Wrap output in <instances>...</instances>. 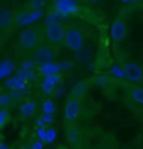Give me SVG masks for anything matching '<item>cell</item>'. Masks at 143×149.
<instances>
[{"instance_id": "obj_31", "label": "cell", "mask_w": 143, "mask_h": 149, "mask_svg": "<svg viewBox=\"0 0 143 149\" xmlns=\"http://www.w3.org/2000/svg\"><path fill=\"white\" fill-rule=\"evenodd\" d=\"M0 2H7V0H0Z\"/></svg>"}, {"instance_id": "obj_6", "label": "cell", "mask_w": 143, "mask_h": 149, "mask_svg": "<svg viewBox=\"0 0 143 149\" xmlns=\"http://www.w3.org/2000/svg\"><path fill=\"white\" fill-rule=\"evenodd\" d=\"M30 60L35 63V66H38V65H42V63H47V61L55 60V52H53V48L50 45H42V47L38 45L32 52Z\"/></svg>"}, {"instance_id": "obj_4", "label": "cell", "mask_w": 143, "mask_h": 149, "mask_svg": "<svg viewBox=\"0 0 143 149\" xmlns=\"http://www.w3.org/2000/svg\"><path fill=\"white\" fill-rule=\"evenodd\" d=\"M42 17H43V8H27L20 15H17V18H13V23H17L18 27L23 28V27H28V25H33Z\"/></svg>"}, {"instance_id": "obj_10", "label": "cell", "mask_w": 143, "mask_h": 149, "mask_svg": "<svg viewBox=\"0 0 143 149\" xmlns=\"http://www.w3.org/2000/svg\"><path fill=\"white\" fill-rule=\"evenodd\" d=\"M80 113H82L80 100H78V98L70 96L68 100L65 101V104H63V116H65V119L73 121V119H77V118L80 116Z\"/></svg>"}, {"instance_id": "obj_2", "label": "cell", "mask_w": 143, "mask_h": 149, "mask_svg": "<svg viewBox=\"0 0 143 149\" xmlns=\"http://www.w3.org/2000/svg\"><path fill=\"white\" fill-rule=\"evenodd\" d=\"M65 48L68 52H78L80 48L85 45V37H83V32L80 30L78 27H68L65 28V35H63V42Z\"/></svg>"}, {"instance_id": "obj_8", "label": "cell", "mask_w": 143, "mask_h": 149, "mask_svg": "<svg viewBox=\"0 0 143 149\" xmlns=\"http://www.w3.org/2000/svg\"><path fill=\"white\" fill-rule=\"evenodd\" d=\"M127 35H128L127 22L123 20V18H117V20L111 23V27H110V38H111V42L120 43V42H123V40L127 38Z\"/></svg>"}, {"instance_id": "obj_28", "label": "cell", "mask_w": 143, "mask_h": 149, "mask_svg": "<svg viewBox=\"0 0 143 149\" xmlns=\"http://www.w3.org/2000/svg\"><path fill=\"white\" fill-rule=\"evenodd\" d=\"M43 146H45V144H43L42 141H38V139H37V141H33V143L28 144V148H30V149H42Z\"/></svg>"}, {"instance_id": "obj_24", "label": "cell", "mask_w": 143, "mask_h": 149, "mask_svg": "<svg viewBox=\"0 0 143 149\" xmlns=\"http://www.w3.org/2000/svg\"><path fill=\"white\" fill-rule=\"evenodd\" d=\"M67 141H68L70 144H77L80 141V134H78V131H77L75 128L68 129V133H67Z\"/></svg>"}, {"instance_id": "obj_26", "label": "cell", "mask_w": 143, "mask_h": 149, "mask_svg": "<svg viewBox=\"0 0 143 149\" xmlns=\"http://www.w3.org/2000/svg\"><path fill=\"white\" fill-rule=\"evenodd\" d=\"M60 65V70L62 71H65V70H70V68H73V61H70V60H63V61H58Z\"/></svg>"}, {"instance_id": "obj_30", "label": "cell", "mask_w": 143, "mask_h": 149, "mask_svg": "<svg viewBox=\"0 0 143 149\" xmlns=\"http://www.w3.org/2000/svg\"><path fill=\"white\" fill-rule=\"evenodd\" d=\"M87 2H88V3H93V5H97V3H101L103 0H87Z\"/></svg>"}, {"instance_id": "obj_14", "label": "cell", "mask_w": 143, "mask_h": 149, "mask_svg": "<svg viewBox=\"0 0 143 149\" xmlns=\"http://www.w3.org/2000/svg\"><path fill=\"white\" fill-rule=\"evenodd\" d=\"M37 73L40 76H48V74H55V73H63L62 70H60V65L52 60V61H47V63H42L37 66Z\"/></svg>"}, {"instance_id": "obj_7", "label": "cell", "mask_w": 143, "mask_h": 149, "mask_svg": "<svg viewBox=\"0 0 143 149\" xmlns=\"http://www.w3.org/2000/svg\"><path fill=\"white\" fill-rule=\"evenodd\" d=\"M53 10L60 13L62 17L75 15L80 10L78 0H55L53 2Z\"/></svg>"}, {"instance_id": "obj_1", "label": "cell", "mask_w": 143, "mask_h": 149, "mask_svg": "<svg viewBox=\"0 0 143 149\" xmlns=\"http://www.w3.org/2000/svg\"><path fill=\"white\" fill-rule=\"evenodd\" d=\"M18 53L22 56H30L32 52L40 45V30L33 25H28V27H23L22 32L18 33Z\"/></svg>"}, {"instance_id": "obj_5", "label": "cell", "mask_w": 143, "mask_h": 149, "mask_svg": "<svg viewBox=\"0 0 143 149\" xmlns=\"http://www.w3.org/2000/svg\"><path fill=\"white\" fill-rule=\"evenodd\" d=\"M123 78L133 85H140L143 83V66L138 65L137 61H128L123 66Z\"/></svg>"}, {"instance_id": "obj_16", "label": "cell", "mask_w": 143, "mask_h": 149, "mask_svg": "<svg viewBox=\"0 0 143 149\" xmlns=\"http://www.w3.org/2000/svg\"><path fill=\"white\" fill-rule=\"evenodd\" d=\"M128 98L137 104H143V86L138 85L128 86Z\"/></svg>"}, {"instance_id": "obj_15", "label": "cell", "mask_w": 143, "mask_h": 149, "mask_svg": "<svg viewBox=\"0 0 143 149\" xmlns=\"http://www.w3.org/2000/svg\"><path fill=\"white\" fill-rule=\"evenodd\" d=\"M17 70V63L15 60L12 58H4L0 61V81H4L7 76H10L13 71Z\"/></svg>"}, {"instance_id": "obj_29", "label": "cell", "mask_w": 143, "mask_h": 149, "mask_svg": "<svg viewBox=\"0 0 143 149\" xmlns=\"http://www.w3.org/2000/svg\"><path fill=\"white\" fill-rule=\"evenodd\" d=\"M140 0H122V3H137Z\"/></svg>"}, {"instance_id": "obj_20", "label": "cell", "mask_w": 143, "mask_h": 149, "mask_svg": "<svg viewBox=\"0 0 143 149\" xmlns=\"http://www.w3.org/2000/svg\"><path fill=\"white\" fill-rule=\"evenodd\" d=\"M13 103L15 101H13V98H12V95L8 93V91H5V93L0 91V106L2 108H10Z\"/></svg>"}, {"instance_id": "obj_27", "label": "cell", "mask_w": 143, "mask_h": 149, "mask_svg": "<svg viewBox=\"0 0 143 149\" xmlns=\"http://www.w3.org/2000/svg\"><path fill=\"white\" fill-rule=\"evenodd\" d=\"M52 95L58 96V98H60V96H63V95H65V86L62 85V83H60V85H57V86H55V90H53Z\"/></svg>"}, {"instance_id": "obj_17", "label": "cell", "mask_w": 143, "mask_h": 149, "mask_svg": "<svg viewBox=\"0 0 143 149\" xmlns=\"http://www.w3.org/2000/svg\"><path fill=\"white\" fill-rule=\"evenodd\" d=\"M13 25V15L8 8H0V30H7Z\"/></svg>"}, {"instance_id": "obj_23", "label": "cell", "mask_w": 143, "mask_h": 149, "mask_svg": "<svg viewBox=\"0 0 143 149\" xmlns=\"http://www.w3.org/2000/svg\"><path fill=\"white\" fill-rule=\"evenodd\" d=\"M108 73H110V76H113V78L122 80L123 78V66H120V65H111L110 70H108Z\"/></svg>"}, {"instance_id": "obj_18", "label": "cell", "mask_w": 143, "mask_h": 149, "mask_svg": "<svg viewBox=\"0 0 143 149\" xmlns=\"http://www.w3.org/2000/svg\"><path fill=\"white\" fill-rule=\"evenodd\" d=\"M40 109H42V113L55 114V111H57V104H55V101H53L52 98H47V100H43V101H42V104H40Z\"/></svg>"}, {"instance_id": "obj_25", "label": "cell", "mask_w": 143, "mask_h": 149, "mask_svg": "<svg viewBox=\"0 0 143 149\" xmlns=\"http://www.w3.org/2000/svg\"><path fill=\"white\" fill-rule=\"evenodd\" d=\"M47 0H28V8H43Z\"/></svg>"}, {"instance_id": "obj_19", "label": "cell", "mask_w": 143, "mask_h": 149, "mask_svg": "<svg viewBox=\"0 0 143 149\" xmlns=\"http://www.w3.org/2000/svg\"><path fill=\"white\" fill-rule=\"evenodd\" d=\"M53 121H55V114L42 113V114H40V116L37 118L35 124H37V126H42V124H53Z\"/></svg>"}, {"instance_id": "obj_3", "label": "cell", "mask_w": 143, "mask_h": 149, "mask_svg": "<svg viewBox=\"0 0 143 149\" xmlns=\"http://www.w3.org/2000/svg\"><path fill=\"white\" fill-rule=\"evenodd\" d=\"M45 27V38L50 47H58L63 42V35H65V27L60 20L53 22V23H48V25H43Z\"/></svg>"}, {"instance_id": "obj_9", "label": "cell", "mask_w": 143, "mask_h": 149, "mask_svg": "<svg viewBox=\"0 0 143 149\" xmlns=\"http://www.w3.org/2000/svg\"><path fill=\"white\" fill-rule=\"evenodd\" d=\"M35 136L43 144H53L57 141V138H58V133H57L55 128H52V124H42V126H37Z\"/></svg>"}, {"instance_id": "obj_22", "label": "cell", "mask_w": 143, "mask_h": 149, "mask_svg": "<svg viewBox=\"0 0 143 149\" xmlns=\"http://www.w3.org/2000/svg\"><path fill=\"white\" fill-rule=\"evenodd\" d=\"M43 25H48V23H53V22H57V20H62L63 17L60 15V13H57L55 10H52L50 13H47V15H43Z\"/></svg>"}, {"instance_id": "obj_21", "label": "cell", "mask_w": 143, "mask_h": 149, "mask_svg": "<svg viewBox=\"0 0 143 149\" xmlns=\"http://www.w3.org/2000/svg\"><path fill=\"white\" fill-rule=\"evenodd\" d=\"M8 121H10V111H8V108L0 106V131L5 128V124Z\"/></svg>"}, {"instance_id": "obj_11", "label": "cell", "mask_w": 143, "mask_h": 149, "mask_svg": "<svg viewBox=\"0 0 143 149\" xmlns=\"http://www.w3.org/2000/svg\"><path fill=\"white\" fill-rule=\"evenodd\" d=\"M63 81V73H55V74H48V76H43L42 85H40V90H42L43 95H52L55 86L60 85Z\"/></svg>"}, {"instance_id": "obj_13", "label": "cell", "mask_w": 143, "mask_h": 149, "mask_svg": "<svg viewBox=\"0 0 143 149\" xmlns=\"http://www.w3.org/2000/svg\"><path fill=\"white\" fill-rule=\"evenodd\" d=\"M37 109H38V104L35 100H25L18 108V118L20 119H30L37 113Z\"/></svg>"}, {"instance_id": "obj_12", "label": "cell", "mask_w": 143, "mask_h": 149, "mask_svg": "<svg viewBox=\"0 0 143 149\" xmlns=\"http://www.w3.org/2000/svg\"><path fill=\"white\" fill-rule=\"evenodd\" d=\"M4 83H5L7 91H13V90L27 91L30 81H27L25 78H22V76H18V74H15V73H12L10 76H7L5 80H4Z\"/></svg>"}]
</instances>
